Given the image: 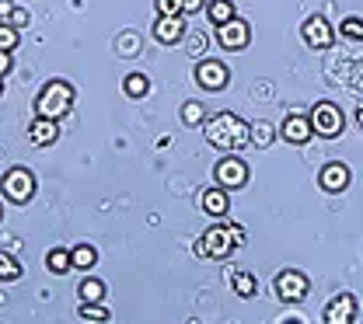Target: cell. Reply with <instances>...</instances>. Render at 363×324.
Returning <instances> with one entry per match:
<instances>
[{
    "label": "cell",
    "instance_id": "83f0119b",
    "mask_svg": "<svg viewBox=\"0 0 363 324\" xmlns=\"http://www.w3.org/2000/svg\"><path fill=\"white\" fill-rule=\"evenodd\" d=\"M157 14L161 18H185L182 14V0H157Z\"/></svg>",
    "mask_w": 363,
    "mask_h": 324
},
{
    "label": "cell",
    "instance_id": "4316f807",
    "mask_svg": "<svg viewBox=\"0 0 363 324\" xmlns=\"http://www.w3.org/2000/svg\"><path fill=\"white\" fill-rule=\"evenodd\" d=\"M14 46H18V28L0 25V52H11Z\"/></svg>",
    "mask_w": 363,
    "mask_h": 324
},
{
    "label": "cell",
    "instance_id": "44dd1931",
    "mask_svg": "<svg viewBox=\"0 0 363 324\" xmlns=\"http://www.w3.org/2000/svg\"><path fill=\"white\" fill-rule=\"evenodd\" d=\"M123 91L130 94V98H143V94L150 91V81H147L143 74H130V77L123 81Z\"/></svg>",
    "mask_w": 363,
    "mask_h": 324
},
{
    "label": "cell",
    "instance_id": "2e32d148",
    "mask_svg": "<svg viewBox=\"0 0 363 324\" xmlns=\"http://www.w3.org/2000/svg\"><path fill=\"white\" fill-rule=\"evenodd\" d=\"M206 18L213 21V28H220L227 21H234L238 14H234V4H230V0H210V4H206Z\"/></svg>",
    "mask_w": 363,
    "mask_h": 324
},
{
    "label": "cell",
    "instance_id": "836d02e7",
    "mask_svg": "<svg viewBox=\"0 0 363 324\" xmlns=\"http://www.w3.org/2000/svg\"><path fill=\"white\" fill-rule=\"evenodd\" d=\"M11 11H14V7H11L7 0H0V14H11Z\"/></svg>",
    "mask_w": 363,
    "mask_h": 324
},
{
    "label": "cell",
    "instance_id": "8fae6325",
    "mask_svg": "<svg viewBox=\"0 0 363 324\" xmlns=\"http://www.w3.org/2000/svg\"><path fill=\"white\" fill-rule=\"evenodd\" d=\"M28 139H32L35 146H52V143L60 139V122H56V119L35 115V122L28 126Z\"/></svg>",
    "mask_w": 363,
    "mask_h": 324
},
{
    "label": "cell",
    "instance_id": "1f68e13d",
    "mask_svg": "<svg viewBox=\"0 0 363 324\" xmlns=\"http://www.w3.org/2000/svg\"><path fill=\"white\" fill-rule=\"evenodd\" d=\"M189 49H192V52H203V49H206V39H203L199 32H192V35H189Z\"/></svg>",
    "mask_w": 363,
    "mask_h": 324
},
{
    "label": "cell",
    "instance_id": "5b68a950",
    "mask_svg": "<svg viewBox=\"0 0 363 324\" xmlns=\"http://www.w3.org/2000/svg\"><path fill=\"white\" fill-rule=\"evenodd\" d=\"M311 129H315L318 137H339L342 133V112L332 105V101H318L315 108H311Z\"/></svg>",
    "mask_w": 363,
    "mask_h": 324
},
{
    "label": "cell",
    "instance_id": "ba28073f",
    "mask_svg": "<svg viewBox=\"0 0 363 324\" xmlns=\"http://www.w3.org/2000/svg\"><path fill=\"white\" fill-rule=\"evenodd\" d=\"M227 66L220 63V59H203L199 66H196V84L203 88V91H220V88H227Z\"/></svg>",
    "mask_w": 363,
    "mask_h": 324
},
{
    "label": "cell",
    "instance_id": "d590c367",
    "mask_svg": "<svg viewBox=\"0 0 363 324\" xmlns=\"http://www.w3.org/2000/svg\"><path fill=\"white\" fill-rule=\"evenodd\" d=\"M0 216H4V209H0Z\"/></svg>",
    "mask_w": 363,
    "mask_h": 324
},
{
    "label": "cell",
    "instance_id": "603a6c76",
    "mask_svg": "<svg viewBox=\"0 0 363 324\" xmlns=\"http://www.w3.org/2000/svg\"><path fill=\"white\" fill-rule=\"evenodd\" d=\"M101 296H105V282L101 279H88L81 286V303H98Z\"/></svg>",
    "mask_w": 363,
    "mask_h": 324
},
{
    "label": "cell",
    "instance_id": "e575fe53",
    "mask_svg": "<svg viewBox=\"0 0 363 324\" xmlns=\"http://www.w3.org/2000/svg\"><path fill=\"white\" fill-rule=\"evenodd\" d=\"M0 91H4V81H0Z\"/></svg>",
    "mask_w": 363,
    "mask_h": 324
},
{
    "label": "cell",
    "instance_id": "f1b7e54d",
    "mask_svg": "<svg viewBox=\"0 0 363 324\" xmlns=\"http://www.w3.org/2000/svg\"><path fill=\"white\" fill-rule=\"evenodd\" d=\"M342 35H346V39H363V21L346 18V21H342Z\"/></svg>",
    "mask_w": 363,
    "mask_h": 324
},
{
    "label": "cell",
    "instance_id": "d6986e66",
    "mask_svg": "<svg viewBox=\"0 0 363 324\" xmlns=\"http://www.w3.org/2000/svg\"><path fill=\"white\" fill-rule=\"evenodd\" d=\"M45 265H49V272H56V276H63V272L74 269V265H70V251H63V248H52V251L45 255Z\"/></svg>",
    "mask_w": 363,
    "mask_h": 324
},
{
    "label": "cell",
    "instance_id": "7a4b0ae2",
    "mask_svg": "<svg viewBox=\"0 0 363 324\" xmlns=\"http://www.w3.org/2000/svg\"><path fill=\"white\" fill-rule=\"evenodd\" d=\"M248 241V233L245 227H238V224H227V227H210V231L203 233L199 241H196V255L199 258H227L238 244H245Z\"/></svg>",
    "mask_w": 363,
    "mask_h": 324
},
{
    "label": "cell",
    "instance_id": "4dcf8cb0",
    "mask_svg": "<svg viewBox=\"0 0 363 324\" xmlns=\"http://www.w3.org/2000/svg\"><path fill=\"white\" fill-rule=\"evenodd\" d=\"M210 0H182V14H196L199 7H206Z\"/></svg>",
    "mask_w": 363,
    "mask_h": 324
},
{
    "label": "cell",
    "instance_id": "6da1fadb",
    "mask_svg": "<svg viewBox=\"0 0 363 324\" xmlns=\"http://www.w3.org/2000/svg\"><path fill=\"white\" fill-rule=\"evenodd\" d=\"M203 133H206V139H210L217 150H241V146L252 139V126L241 122V119L230 115V112H220V115H210V119L203 122Z\"/></svg>",
    "mask_w": 363,
    "mask_h": 324
},
{
    "label": "cell",
    "instance_id": "e0dca14e",
    "mask_svg": "<svg viewBox=\"0 0 363 324\" xmlns=\"http://www.w3.org/2000/svg\"><path fill=\"white\" fill-rule=\"evenodd\" d=\"M203 209H206L210 216H224V213H227L224 188H206V192H203Z\"/></svg>",
    "mask_w": 363,
    "mask_h": 324
},
{
    "label": "cell",
    "instance_id": "7c38bea8",
    "mask_svg": "<svg viewBox=\"0 0 363 324\" xmlns=\"http://www.w3.org/2000/svg\"><path fill=\"white\" fill-rule=\"evenodd\" d=\"M185 35V18H157L154 21V39L164 46H175Z\"/></svg>",
    "mask_w": 363,
    "mask_h": 324
},
{
    "label": "cell",
    "instance_id": "f546056e",
    "mask_svg": "<svg viewBox=\"0 0 363 324\" xmlns=\"http://www.w3.org/2000/svg\"><path fill=\"white\" fill-rule=\"evenodd\" d=\"M7 25H11V28H25V25H28V11H11Z\"/></svg>",
    "mask_w": 363,
    "mask_h": 324
},
{
    "label": "cell",
    "instance_id": "d6a6232c",
    "mask_svg": "<svg viewBox=\"0 0 363 324\" xmlns=\"http://www.w3.org/2000/svg\"><path fill=\"white\" fill-rule=\"evenodd\" d=\"M11 74V52H0V77Z\"/></svg>",
    "mask_w": 363,
    "mask_h": 324
},
{
    "label": "cell",
    "instance_id": "52a82bcc",
    "mask_svg": "<svg viewBox=\"0 0 363 324\" xmlns=\"http://www.w3.org/2000/svg\"><path fill=\"white\" fill-rule=\"evenodd\" d=\"M357 311H360L357 296H353V293H339V296H332L328 307H325V324H353L357 321Z\"/></svg>",
    "mask_w": 363,
    "mask_h": 324
},
{
    "label": "cell",
    "instance_id": "8992f818",
    "mask_svg": "<svg viewBox=\"0 0 363 324\" xmlns=\"http://www.w3.org/2000/svg\"><path fill=\"white\" fill-rule=\"evenodd\" d=\"M272 289L279 293V300H286V303H297V300H304V296H308L311 282H308V276H304V272H297V269H286V272H279V276H276Z\"/></svg>",
    "mask_w": 363,
    "mask_h": 324
},
{
    "label": "cell",
    "instance_id": "9c48e42d",
    "mask_svg": "<svg viewBox=\"0 0 363 324\" xmlns=\"http://www.w3.org/2000/svg\"><path fill=\"white\" fill-rule=\"evenodd\" d=\"M245 182H248V168L241 157H224L217 164V185L220 188H241Z\"/></svg>",
    "mask_w": 363,
    "mask_h": 324
},
{
    "label": "cell",
    "instance_id": "d4e9b609",
    "mask_svg": "<svg viewBox=\"0 0 363 324\" xmlns=\"http://www.w3.org/2000/svg\"><path fill=\"white\" fill-rule=\"evenodd\" d=\"M18 276H21V265H18L11 255H4V251H0V279H7V282H11V279H18Z\"/></svg>",
    "mask_w": 363,
    "mask_h": 324
},
{
    "label": "cell",
    "instance_id": "484cf974",
    "mask_svg": "<svg viewBox=\"0 0 363 324\" xmlns=\"http://www.w3.org/2000/svg\"><path fill=\"white\" fill-rule=\"evenodd\" d=\"M81 318H88V321H108V307H101V303H81Z\"/></svg>",
    "mask_w": 363,
    "mask_h": 324
},
{
    "label": "cell",
    "instance_id": "5bb4252c",
    "mask_svg": "<svg viewBox=\"0 0 363 324\" xmlns=\"http://www.w3.org/2000/svg\"><path fill=\"white\" fill-rule=\"evenodd\" d=\"M318 185L325 188V192H342V188L350 185V168L346 164H325L321 175H318Z\"/></svg>",
    "mask_w": 363,
    "mask_h": 324
},
{
    "label": "cell",
    "instance_id": "3957f363",
    "mask_svg": "<svg viewBox=\"0 0 363 324\" xmlns=\"http://www.w3.org/2000/svg\"><path fill=\"white\" fill-rule=\"evenodd\" d=\"M70 108H74V88L67 81H49L43 88V94L35 98V112L43 119H56L60 122Z\"/></svg>",
    "mask_w": 363,
    "mask_h": 324
},
{
    "label": "cell",
    "instance_id": "ac0fdd59",
    "mask_svg": "<svg viewBox=\"0 0 363 324\" xmlns=\"http://www.w3.org/2000/svg\"><path fill=\"white\" fill-rule=\"evenodd\" d=\"M227 276H230V286H234V293H238V296H255V279L248 276V272H241L238 265H230V269H227Z\"/></svg>",
    "mask_w": 363,
    "mask_h": 324
},
{
    "label": "cell",
    "instance_id": "277c9868",
    "mask_svg": "<svg viewBox=\"0 0 363 324\" xmlns=\"http://www.w3.org/2000/svg\"><path fill=\"white\" fill-rule=\"evenodd\" d=\"M4 195L11 199V202H18V206H25L32 195H35V175L28 171V168H11L7 175H4Z\"/></svg>",
    "mask_w": 363,
    "mask_h": 324
},
{
    "label": "cell",
    "instance_id": "7402d4cb",
    "mask_svg": "<svg viewBox=\"0 0 363 324\" xmlns=\"http://www.w3.org/2000/svg\"><path fill=\"white\" fill-rule=\"evenodd\" d=\"M182 122H189V126L206 122V108H203L199 101H185V105H182Z\"/></svg>",
    "mask_w": 363,
    "mask_h": 324
},
{
    "label": "cell",
    "instance_id": "9a60e30c",
    "mask_svg": "<svg viewBox=\"0 0 363 324\" xmlns=\"http://www.w3.org/2000/svg\"><path fill=\"white\" fill-rule=\"evenodd\" d=\"M283 139L286 143H308V139L315 137V129H311V119H304V115H286V122H283Z\"/></svg>",
    "mask_w": 363,
    "mask_h": 324
},
{
    "label": "cell",
    "instance_id": "4fadbf2b",
    "mask_svg": "<svg viewBox=\"0 0 363 324\" xmlns=\"http://www.w3.org/2000/svg\"><path fill=\"white\" fill-rule=\"evenodd\" d=\"M304 42L311 49L332 46V25H328L325 18H308V21H304Z\"/></svg>",
    "mask_w": 363,
    "mask_h": 324
},
{
    "label": "cell",
    "instance_id": "30bf717a",
    "mask_svg": "<svg viewBox=\"0 0 363 324\" xmlns=\"http://www.w3.org/2000/svg\"><path fill=\"white\" fill-rule=\"evenodd\" d=\"M248 39H252V32H248V21H241V18H234V21L217 28V42L224 49H245Z\"/></svg>",
    "mask_w": 363,
    "mask_h": 324
},
{
    "label": "cell",
    "instance_id": "cb8c5ba5",
    "mask_svg": "<svg viewBox=\"0 0 363 324\" xmlns=\"http://www.w3.org/2000/svg\"><path fill=\"white\" fill-rule=\"evenodd\" d=\"M272 137H276V129H272L269 122H252V143L255 146H269Z\"/></svg>",
    "mask_w": 363,
    "mask_h": 324
},
{
    "label": "cell",
    "instance_id": "ffe728a7",
    "mask_svg": "<svg viewBox=\"0 0 363 324\" xmlns=\"http://www.w3.org/2000/svg\"><path fill=\"white\" fill-rule=\"evenodd\" d=\"M98 262V255H94V248L91 244H77V248H70V265L74 269H91Z\"/></svg>",
    "mask_w": 363,
    "mask_h": 324
}]
</instances>
